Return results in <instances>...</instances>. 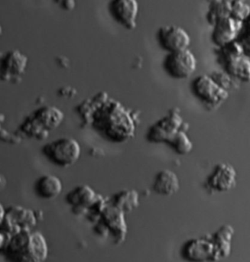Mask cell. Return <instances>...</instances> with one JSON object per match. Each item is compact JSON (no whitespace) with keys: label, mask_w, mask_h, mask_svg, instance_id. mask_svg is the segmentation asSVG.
I'll return each instance as SVG.
<instances>
[{"label":"cell","mask_w":250,"mask_h":262,"mask_svg":"<svg viewBox=\"0 0 250 262\" xmlns=\"http://www.w3.org/2000/svg\"><path fill=\"white\" fill-rule=\"evenodd\" d=\"M153 190L158 195L171 196L180 190V181L177 174L168 169H164L155 177Z\"/></svg>","instance_id":"13"},{"label":"cell","mask_w":250,"mask_h":262,"mask_svg":"<svg viewBox=\"0 0 250 262\" xmlns=\"http://www.w3.org/2000/svg\"><path fill=\"white\" fill-rule=\"evenodd\" d=\"M215 240V239H214ZM207 238L189 240L184 246L182 254L184 259L192 262H204L217 261L220 258L217 250L214 249V245Z\"/></svg>","instance_id":"10"},{"label":"cell","mask_w":250,"mask_h":262,"mask_svg":"<svg viewBox=\"0 0 250 262\" xmlns=\"http://www.w3.org/2000/svg\"><path fill=\"white\" fill-rule=\"evenodd\" d=\"M158 40L164 50L169 53L188 50L191 38L187 30L178 25H165L158 31Z\"/></svg>","instance_id":"9"},{"label":"cell","mask_w":250,"mask_h":262,"mask_svg":"<svg viewBox=\"0 0 250 262\" xmlns=\"http://www.w3.org/2000/svg\"><path fill=\"white\" fill-rule=\"evenodd\" d=\"M180 109L173 108L169 111L167 116L152 125L147 133L148 141L153 143H166L170 144L180 130L189 128L180 116Z\"/></svg>","instance_id":"4"},{"label":"cell","mask_w":250,"mask_h":262,"mask_svg":"<svg viewBox=\"0 0 250 262\" xmlns=\"http://www.w3.org/2000/svg\"><path fill=\"white\" fill-rule=\"evenodd\" d=\"M237 183V172L232 165L221 162L214 167L206 179L205 187L209 192H224L234 189Z\"/></svg>","instance_id":"8"},{"label":"cell","mask_w":250,"mask_h":262,"mask_svg":"<svg viewBox=\"0 0 250 262\" xmlns=\"http://www.w3.org/2000/svg\"><path fill=\"white\" fill-rule=\"evenodd\" d=\"M28 56L18 50L8 51L0 61L1 79L17 84L21 82L28 64Z\"/></svg>","instance_id":"7"},{"label":"cell","mask_w":250,"mask_h":262,"mask_svg":"<svg viewBox=\"0 0 250 262\" xmlns=\"http://www.w3.org/2000/svg\"><path fill=\"white\" fill-rule=\"evenodd\" d=\"M213 28L212 40L219 48L237 40L240 32L244 29V23L230 16L218 21Z\"/></svg>","instance_id":"12"},{"label":"cell","mask_w":250,"mask_h":262,"mask_svg":"<svg viewBox=\"0 0 250 262\" xmlns=\"http://www.w3.org/2000/svg\"><path fill=\"white\" fill-rule=\"evenodd\" d=\"M95 198L96 197L94 191L86 185L76 187L67 196V201L70 204L82 207L91 204Z\"/></svg>","instance_id":"20"},{"label":"cell","mask_w":250,"mask_h":262,"mask_svg":"<svg viewBox=\"0 0 250 262\" xmlns=\"http://www.w3.org/2000/svg\"><path fill=\"white\" fill-rule=\"evenodd\" d=\"M219 57L224 63V67L244 57V50L239 40H236L219 47Z\"/></svg>","instance_id":"19"},{"label":"cell","mask_w":250,"mask_h":262,"mask_svg":"<svg viewBox=\"0 0 250 262\" xmlns=\"http://www.w3.org/2000/svg\"><path fill=\"white\" fill-rule=\"evenodd\" d=\"M60 3L62 9L66 11H72L76 7V2L74 0H63Z\"/></svg>","instance_id":"27"},{"label":"cell","mask_w":250,"mask_h":262,"mask_svg":"<svg viewBox=\"0 0 250 262\" xmlns=\"http://www.w3.org/2000/svg\"><path fill=\"white\" fill-rule=\"evenodd\" d=\"M1 252L8 262H45L49 248L39 231L22 230L12 236L9 244Z\"/></svg>","instance_id":"2"},{"label":"cell","mask_w":250,"mask_h":262,"mask_svg":"<svg viewBox=\"0 0 250 262\" xmlns=\"http://www.w3.org/2000/svg\"><path fill=\"white\" fill-rule=\"evenodd\" d=\"M42 152L52 163L59 167H69L78 161L82 148L74 138H61L45 144Z\"/></svg>","instance_id":"3"},{"label":"cell","mask_w":250,"mask_h":262,"mask_svg":"<svg viewBox=\"0 0 250 262\" xmlns=\"http://www.w3.org/2000/svg\"><path fill=\"white\" fill-rule=\"evenodd\" d=\"M197 66V59L189 49L169 53L164 61L167 74L176 79H188L195 72Z\"/></svg>","instance_id":"6"},{"label":"cell","mask_w":250,"mask_h":262,"mask_svg":"<svg viewBox=\"0 0 250 262\" xmlns=\"http://www.w3.org/2000/svg\"><path fill=\"white\" fill-rule=\"evenodd\" d=\"M192 88L196 97L209 110L217 109L229 97L228 91L219 87L211 76L207 74L195 78Z\"/></svg>","instance_id":"5"},{"label":"cell","mask_w":250,"mask_h":262,"mask_svg":"<svg viewBox=\"0 0 250 262\" xmlns=\"http://www.w3.org/2000/svg\"><path fill=\"white\" fill-rule=\"evenodd\" d=\"M56 62L62 69H67L70 66V60L65 56H57V58H56Z\"/></svg>","instance_id":"26"},{"label":"cell","mask_w":250,"mask_h":262,"mask_svg":"<svg viewBox=\"0 0 250 262\" xmlns=\"http://www.w3.org/2000/svg\"><path fill=\"white\" fill-rule=\"evenodd\" d=\"M76 110L84 124L92 126L110 141L123 143L134 136L139 116L105 91L85 99Z\"/></svg>","instance_id":"1"},{"label":"cell","mask_w":250,"mask_h":262,"mask_svg":"<svg viewBox=\"0 0 250 262\" xmlns=\"http://www.w3.org/2000/svg\"><path fill=\"white\" fill-rule=\"evenodd\" d=\"M111 16L123 28L133 30L137 28L139 4L136 0H114L109 4Z\"/></svg>","instance_id":"11"},{"label":"cell","mask_w":250,"mask_h":262,"mask_svg":"<svg viewBox=\"0 0 250 262\" xmlns=\"http://www.w3.org/2000/svg\"><path fill=\"white\" fill-rule=\"evenodd\" d=\"M20 130L29 138L39 140H45L48 138L50 133V132L47 131L41 126L32 114L20 126Z\"/></svg>","instance_id":"18"},{"label":"cell","mask_w":250,"mask_h":262,"mask_svg":"<svg viewBox=\"0 0 250 262\" xmlns=\"http://www.w3.org/2000/svg\"><path fill=\"white\" fill-rule=\"evenodd\" d=\"M211 77L222 89L228 91L233 84V77L226 72L216 71L211 73Z\"/></svg>","instance_id":"23"},{"label":"cell","mask_w":250,"mask_h":262,"mask_svg":"<svg viewBox=\"0 0 250 262\" xmlns=\"http://www.w3.org/2000/svg\"><path fill=\"white\" fill-rule=\"evenodd\" d=\"M239 42L242 46L245 57L250 59V31L245 30Z\"/></svg>","instance_id":"25"},{"label":"cell","mask_w":250,"mask_h":262,"mask_svg":"<svg viewBox=\"0 0 250 262\" xmlns=\"http://www.w3.org/2000/svg\"><path fill=\"white\" fill-rule=\"evenodd\" d=\"M250 16V5L243 0H234L231 3V17L244 23Z\"/></svg>","instance_id":"22"},{"label":"cell","mask_w":250,"mask_h":262,"mask_svg":"<svg viewBox=\"0 0 250 262\" xmlns=\"http://www.w3.org/2000/svg\"><path fill=\"white\" fill-rule=\"evenodd\" d=\"M225 72L233 78L241 82H250V59L243 57L239 60L228 64L225 67Z\"/></svg>","instance_id":"17"},{"label":"cell","mask_w":250,"mask_h":262,"mask_svg":"<svg viewBox=\"0 0 250 262\" xmlns=\"http://www.w3.org/2000/svg\"><path fill=\"white\" fill-rule=\"evenodd\" d=\"M62 183L59 177L52 174H45L36 181L35 190L40 199L52 200L62 193Z\"/></svg>","instance_id":"14"},{"label":"cell","mask_w":250,"mask_h":262,"mask_svg":"<svg viewBox=\"0 0 250 262\" xmlns=\"http://www.w3.org/2000/svg\"><path fill=\"white\" fill-rule=\"evenodd\" d=\"M175 152L179 155H185L192 151L193 143L187 135V130L182 129L178 132L170 144Z\"/></svg>","instance_id":"21"},{"label":"cell","mask_w":250,"mask_h":262,"mask_svg":"<svg viewBox=\"0 0 250 262\" xmlns=\"http://www.w3.org/2000/svg\"><path fill=\"white\" fill-rule=\"evenodd\" d=\"M58 95L65 99H74L76 95H77V91L72 86H63L58 90Z\"/></svg>","instance_id":"24"},{"label":"cell","mask_w":250,"mask_h":262,"mask_svg":"<svg viewBox=\"0 0 250 262\" xmlns=\"http://www.w3.org/2000/svg\"><path fill=\"white\" fill-rule=\"evenodd\" d=\"M32 115L49 132L58 128L65 118L63 112L54 106H42L34 111Z\"/></svg>","instance_id":"15"},{"label":"cell","mask_w":250,"mask_h":262,"mask_svg":"<svg viewBox=\"0 0 250 262\" xmlns=\"http://www.w3.org/2000/svg\"><path fill=\"white\" fill-rule=\"evenodd\" d=\"M231 3L232 1L230 0H213L210 2L206 14L208 23L214 26L223 18L231 16Z\"/></svg>","instance_id":"16"},{"label":"cell","mask_w":250,"mask_h":262,"mask_svg":"<svg viewBox=\"0 0 250 262\" xmlns=\"http://www.w3.org/2000/svg\"><path fill=\"white\" fill-rule=\"evenodd\" d=\"M244 28L246 31H250V16L244 23Z\"/></svg>","instance_id":"28"}]
</instances>
